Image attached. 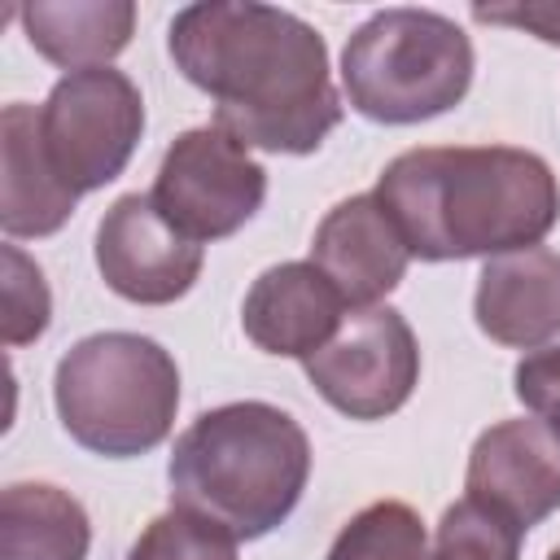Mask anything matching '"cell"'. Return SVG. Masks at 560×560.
Here are the masks:
<instances>
[{"instance_id":"6da1fadb","label":"cell","mask_w":560,"mask_h":560,"mask_svg":"<svg viewBox=\"0 0 560 560\" xmlns=\"http://www.w3.org/2000/svg\"><path fill=\"white\" fill-rule=\"evenodd\" d=\"M175 70L214 101V127L249 149L315 153L341 122L324 35L258 0L188 4L171 22Z\"/></svg>"},{"instance_id":"7a4b0ae2","label":"cell","mask_w":560,"mask_h":560,"mask_svg":"<svg viewBox=\"0 0 560 560\" xmlns=\"http://www.w3.org/2000/svg\"><path fill=\"white\" fill-rule=\"evenodd\" d=\"M376 197L424 262L529 249L560 219L556 171L512 144L407 149L381 171Z\"/></svg>"},{"instance_id":"3957f363","label":"cell","mask_w":560,"mask_h":560,"mask_svg":"<svg viewBox=\"0 0 560 560\" xmlns=\"http://www.w3.org/2000/svg\"><path fill=\"white\" fill-rule=\"evenodd\" d=\"M311 477L306 429L258 398L201 411L166 459L171 503L254 542L289 521Z\"/></svg>"},{"instance_id":"277c9868","label":"cell","mask_w":560,"mask_h":560,"mask_svg":"<svg viewBox=\"0 0 560 560\" xmlns=\"http://www.w3.org/2000/svg\"><path fill=\"white\" fill-rule=\"evenodd\" d=\"M61 429L92 455L131 459L162 446L179 411V368L171 350L140 332H92L52 372Z\"/></svg>"},{"instance_id":"5b68a950","label":"cell","mask_w":560,"mask_h":560,"mask_svg":"<svg viewBox=\"0 0 560 560\" xmlns=\"http://www.w3.org/2000/svg\"><path fill=\"white\" fill-rule=\"evenodd\" d=\"M472 39L433 9H381L341 48L346 101L385 127L455 109L472 88Z\"/></svg>"},{"instance_id":"8992f818","label":"cell","mask_w":560,"mask_h":560,"mask_svg":"<svg viewBox=\"0 0 560 560\" xmlns=\"http://www.w3.org/2000/svg\"><path fill=\"white\" fill-rule=\"evenodd\" d=\"M140 131H144L140 88L114 66L61 74L48 101L39 105L44 153L61 175V184L74 188L79 197L114 184L127 171Z\"/></svg>"},{"instance_id":"52a82bcc","label":"cell","mask_w":560,"mask_h":560,"mask_svg":"<svg viewBox=\"0 0 560 560\" xmlns=\"http://www.w3.org/2000/svg\"><path fill=\"white\" fill-rule=\"evenodd\" d=\"M153 206L197 245L241 232L262 197L267 171L232 131L206 122L171 140L153 179Z\"/></svg>"},{"instance_id":"ba28073f","label":"cell","mask_w":560,"mask_h":560,"mask_svg":"<svg viewBox=\"0 0 560 560\" xmlns=\"http://www.w3.org/2000/svg\"><path fill=\"white\" fill-rule=\"evenodd\" d=\"M315 394L350 420L394 416L420 381V346L411 324L394 306L350 311L337 337L306 363Z\"/></svg>"},{"instance_id":"9c48e42d","label":"cell","mask_w":560,"mask_h":560,"mask_svg":"<svg viewBox=\"0 0 560 560\" xmlns=\"http://www.w3.org/2000/svg\"><path fill=\"white\" fill-rule=\"evenodd\" d=\"M101 280L140 306H166L184 298L201 276V245L188 241L149 192L118 197L96 228Z\"/></svg>"},{"instance_id":"30bf717a","label":"cell","mask_w":560,"mask_h":560,"mask_svg":"<svg viewBox=\"0 0 560 560\" xmlns=\"http://www.w3.org/2000/svg\"><path fill=\"white\" fill-rule=\"evenodd\" d=\"M464 490L521 529H534L560 508V442L542 420H499L472 442Z\"/></svg>"},{"instance_id":"8fae6325","label":"cell","mask_w":560,"mask_h":560,"mask_svg":"<svg viewBox=\"0 0 560 560\" xmlns=\"http://www.w3.org/2000/svg\"><path fill=\"white\" fill-rule=\"evenodd\" d=\"M311 262L328 276V284L341 293L350 311H368L381 306V298H389L402 284L411 249L398 236L381 197L359 192L337 201L319 219L311 241Z\"/></svg>"},{"instance_id":"7c38bea8","label":"cell","mask_w":560,"mask_h":560,"mask_svg":"<svg viewBox=\"0 0 560 560\" xmlns=\"http://www.w3.org/2000/svg\"><path fill=\"white\" fill-rule=\"evenodd\" d=\"M341 293L315 262H280L267 267L241 306V328L262 354L311 359L341 328Z\"/></svg>"},{"instance_id":"4fadbf2b","label":"cell","mask_w":560,"mask_h":560,"mask_svg":"<svg viewBox=\"0 0 560 560\" xmlns=\"http://www.w3.org/2000/svg\"><path fill=\"white\" fill-rule=\"evenodd\" d=\"M477 328L512 350H542L560 337V254L547 245L486 258L472 293Z\"/></svg>"},{"instance_id":"5bb4252c","label":"cell","mask_w":560,"mask_h":560,"mask_svg":"<svg viewBox=\"0 0 560 560\" xmlns=\"http://www.w3.org/2000/svg\"><path fill=\"white\" fill-rule=\"evenodd\" d=\"M79 192L61 184L39 140V109L26 101L0 114V228L9 241L52 236L74 214Z\"/></svg>"},{"instance_id":"9a60e30c","label":"cell","mask_w":560,"mask_h":560,"mask_svg":"<svg viewBox=\"0 0 560 560\" xmlns=\"http://www.w3.org/2000/svg\"><path fill=\"white\" fill-rule=\"evenodd\" d=\"M18 18L31 48L70 74L109 66L136 31L131 0H35L22 4Z\"/></svg>"},{"instance_id":"2e32d148","label":"cell","mask_w":560,"mask_h":560,"mask_svg":"<svg viewBox=\"0 0 560 560\" xmlns=\"http://www.w3.org/2000/svg\"><path fill=\"white\" fill-rule=\"evenodd\" d=\"M83 503L48 481H13L0 494V560H88Z\"/></svg>"},{"instance_id":"e0dca14e","label":"cell","mask_w":560,"mask_h":560,"mask_svg":"<svg viewBox=\"0 0 560 560\" xmlns=\"http://www.w3.org/2000/svg\"><path fill=\"white\" fill-rule=\"evenodd\" d=\"M324 560H429V534L416 508L381 499L341 525Z\"/></svg>"},{"instance_id":"ac0fdd59","label":"cell","mask_w":560,"mask_h":560,"mask_svg":"<svg viewBox=\"0 0 560 560\" xmlns=\"http://www.w3.org/2000/svg\"><path fill=\"white\" fill-rule=\"evenodd\" d=\"M521 538L525 529L516 521L464 494L442 512L429 560H521Z\"/></svg>"},{"instance_id":"d6986e66","label":"cell","mask_w":560,"mask_h":560,"mask_svg":"<svg viewBox=\"0 0 560 560\" xmlns=\"http://www.w3.org/2000/svg\"><path fill=\"white\" fill-rule=\"evenodd\" d=\"M127 560H236V538L188 508H171L144 525Z\"/></svg>"},{"instance_id":"ffe728a7","label":"cell","mask_w":560,"mask_h":560,"mask_svg":"<svg viewBox=\"0 0 560 560\" xmlns=\"http://www.w3.org/2000/svg\"><path fill=\"white\" fill-rule=\"evenodd\" d=\"M48 319L52 293L44 284V271L18 245H4V346H26L44 337Z\"/></svg>"},{"instance_id":"44dd1931","label":"cell","mask_w":560,"mask_h":560,"mask_svg":"<svg viewBox=\"0 0 560 560\" xmlns=\"http://www.w3.org/2000/svg\"><path fill=\"white\" fill-rule=\"evenodd\" d=\"M512 389L534 411V420H542L560 442V341L529 350L512 372Z\"/></svg>"},{"instance_id":"7402d4cb","label":"cell","mask_w":560,"mask_h":560,"mask_svg":"<svg viewBox=\"0 0 560 560\" xmlns=\"http://www.w3.org/2000/svg\"><path fill=\"white\" fill-rule=\"evenodd\" d=\"M477 22L490 26H516L525 35H538L542 44H560V4L556 0H525V4H472Z\"/></svg>"},{"instance_id":"603a6c76","label":"cell","mask_w":560,"mask_h":560,"mask_svg":"<svg viewBox=\"0 0 560 560\" xmlns=\"http://www.w3.org/2000/svg\"><path fill=\"white\" fill-rule=\"evenodd\" d=\"M547 560H560V547H556V551H551V556H547Z\"/></svg>"}]
</instances>
